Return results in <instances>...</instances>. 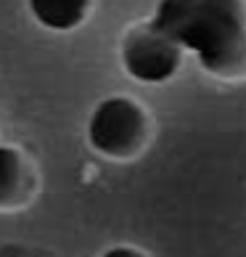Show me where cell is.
I'll list each match as a JSON object with an SVG mask.
<instances>
[{"mask_svg": "<svg viewBox=\"0 0 246 257\" xmlns=\"http://www.w3.org/2000/svg\"><path fill=\"white\" fill-rule=\"evenodd\" d=\"M146 133L143 109L132 98L125 96H109L93 106L85 136L93 151L101 157H130L135 154Z\"/></svg>", "mask_w": 246, "mask_h": 257, "instance_id": "7a4b0ae2", "label": "cell"}, {"mask_svg": "<svg viewBox=\"0 0 246 257\" xmlns=\"http://www.w3.org/2000/svg\"><path fill=\"white\" fill-rule=\"evenodd\" d=\"M27 8L43 30L72 32L88 19L90 0H27Z\"/></svg>", "mask_w": 246, "mask_h": 257, "instance_id": "277c9868", "label": "cell"}, {"mask_svg": "<svg viewBox=\"0 0 246 257\" xmlns=\"http://www.w3.org/2000/svg\"><path fill=\"white\" fill-rule=\"evenodd\" d=\"M22 183V157L11 146L0 144V204L11 202Z\"/></svg>", "mask_w": 246, "mask_h": 257, "instance_id": "5b68a950", "label": "cell"}, {"mask_svg": "<svg viewBox=\"0 0 246 257\" xmlns=\"http://www.w3.org/2000/svg\"><path fill=\"white\" fill-rule=\"evenodd\" d=\"M119 59L132 80H138L143 85H159L177 74L180 61H183V51L169 37L156 32L146 22V24L135 27L122 40Z\"/></svg>", "mask_w": 246, "mask_h": 257, "instance_id": "3957f363", "label": "cell"}, {"mask_svg": "<svg viewBox=\"0 0 246 257\" xmlns=\"http://www.w3.org/2000/svg\"><path fill=\"white\" fill-rule=\"evenodd\" d=\"M148 24L212 74H230L246 64L243 0H159Z\"/></svg>", "mask_w": 246, "mask_h": 257, "instance_id": "6da1fadb", "label": "cell"}, {"mask_svg": "<svg viewBox=\"0 0 246 257\" xmlns=\"http://www.w3.org/2000/svg\"><path fill=\"white\" fill-rule=\"evenodd\" d=\"M101 257H146V254L140 249H135V246H111Z\"/></svg>", "mask_w": 246, "mask_h": 257, "instance_id": "8992f818", "label": "cell"}]
</instances>
